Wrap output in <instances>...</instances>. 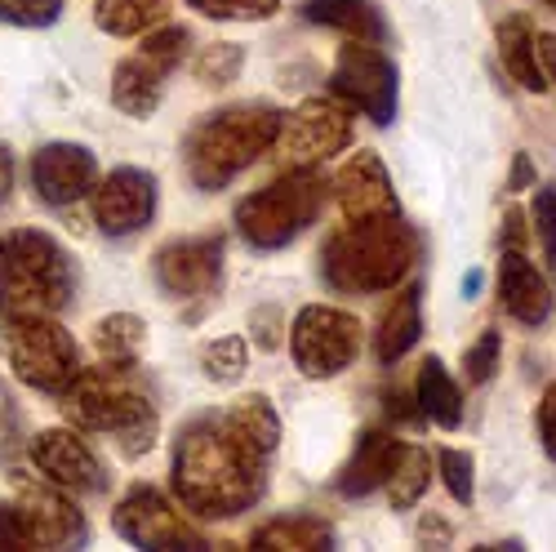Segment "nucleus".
Segmentation results:
<instances>
[{"mask_svg": "<svg viewBox=\"0 0 556 552\" xmlns=\"http://www.w3.org/2000/svg\"><path fill=\"white\" fill-rule=\"evenodd\" d=\"M281 419L263 392L237 397L223 414H201L174 441L169 481L192 517L227 522L250 513L267 490Z\"/></svg>", "mask_w": 556, "mask_h": 552, "instance_id": "1", "label": "nucleus"}, {"mask_svg": "<svg viewBox=\"0 0 556 552\" xmlns=\"http://www.w3.org/2000/svg\"><path fill=\"white\" fill-rule=\"evenodd\" d=\"M419 254L424 241L401 214L343 223L320 246V276L339 294H383L405 281Z\"/></svg>", "mask_w": 556, "mask_h": 552, "instance_id": "2", "label": "nucleus"}, {"mask_svg": "<svg viewBox=\"0 0 556 552\" xmlns=\"http://www.w3.org/2000/svg\"><path fill=\"white\" fill-rule=\"evenodd\" d=\"M63 419L80 432L116 437L125 459L148 454L161 432L156 397L134 375V365H112V361H103L99 371L76 375V384L63 392Z\"/></svg>", "mask_w": 556, "mask_h": 552, "instance_id": "3", "label": "nucleus"}, {"mask_svg": "<svg viewBox=\"0 0 556 552\" xmlns=\"http://www.w3.org/2000/svg\"><path fill=\"white\" fill-rule=\"evenodd\" d=\"M281 121L286 112H276L271 103H237L214 116H201L188 129V143H182L188 178L201 192H223L231 178L245 174L258 156L276 148Z\"/></svg>", "mask_w": 556, "mask_h": 552, "instance_id": "4", "label": "nucleus"}, {"mask_svg": "<svg viewBox=\"0 0 556 552\" xmlns=\"http://www.w3.org/2000/svg\"><path fill=\"white\" fill-rule=\"evenodd\" d=\"M72 294V259L50 233L14 227L0 237V316H59Z\"/></svg>", "mask_w": 556, "mask_h": 552, "instance_id": "5", "label": "nucleus"}, {"mask_svg": "<svg viewBox=\"0 0 556 552\" xmlns=\"http://www.w3.org/2000/svg\"><path fill=\"white\" fill-rule=\"evenodd\" d=\"M330 183L320 174V165H299L276 174L271 183H263L258 192H250L237 205V233L254 246V250H286L299 233L316 223L320 205H326Z\"/></svg>", "mask_w": 556, "mask_h": 552, "instance_id": "6", "label": "nucleus"}, {"mask_svg": "<svg viewBox=\"0 0 556 552\" xmlns=\"http://www.w3.org/2000/svg\"><path fill=\"white\" fill-rule=\"evenodd\" d=\"M0 343H5V361L14 379L36 392L63 397L85 371L76 339L54 316H0Z\"/></svg>", "mask_w": 556, "mask_h": 552, "instance_id": "7", "label": "nucleus"}, {"mask_svg": "<svg viewBox=\"0 0 556 552\" xmlns=\"http://www.w3.org/2000/svg\"><path fill=\"white\" fill-rule=\"evenodd\" d=\"M361 352V321L330 303H307L290 326V356L303 379H334Z\"/></svg>", "mask_w": 556, "mask_h": 552, "instance_id": "8", "label": "nucleus"}, {"mask_svg": "<svg viewBox=\"0 0 556 552\" xmlns=\"http://www.w3.org/2000/svg\"><path fill=\"white\" fill-rule=\"evenodd\" d=\"M396 63L369 40H352L339 50L334 63V99L352 103L356 112H365L375 125H392L396 121V103H401V85H396Z\"/></svg>", "mask_w": 556, "mask_h": 552, "instance_id": "9", "label": "nucleus"}, {"mask_svg": "<svg viewBox=\"0 0 556 552\" xmlns=\"http://www.w3.org/2000/svg\"><path fill=\"white\" fill-rule=\"evenodd\" d=\"M352 143V116L339 99H303L276 134V152H281L286 170L299 165H326L330 156L348 152Z\"/></svg>", "mask_w": 556, "mask_h": 552, "instance_id": "10", "label": "nucleus"}, {"mask_svg": "<svg viewBox=\"0 0 556 552\" xmlns=\"http://www.w3.org/2000/svg\"><path fill=\"white\" fill-rule=\"evenodd\" d=\"M112 526L125 543L134 548H148V552H169V548H205V539L182 522V513L174 509V503L152 490V486H134L121 503H116V513H112Z\"/></svg>", "mask_w": 556, "mask_h": 552, "instance_id": "11", "label": "nucleus"}, {"mask_svg": "<svg viewBox=\"0 0 556 552\" xmlns=\"http://www.w3.org/2000/svg\"><path fill=\"white\" fill-rule=\"evenodd\" d=\"M27 459L36 464V473L45 481H54L72 494H103L108 490V468L103 459L94 454V446H89L80 437V428H45L27 441Z\"/></svg>", "mask_w": 556, "mask_h": 552, "instance_id": "12", "label": "nucleus"}, {"mask_svg": "<svg viewBox=\"0 0 556 552\" xmlns=\"http://www.w3.org/2000/svg\"><path fill=\"white\" fill-rule=\"evenodd\" d=\"M14 503L18 517L27 526L31 548H76L85 543V513L76 509L72 490L54 486V481H31V477H14Z\"/></svg>", "mask_w": 556, "mask_h": 552, "instance_id": "13", "label": "nucleus"}, {"mask_svg": "<svg viewBox=\"0 0 556 552\" xmlns=\"http://www.w3.org/2000/svg\"><path fill=\"white\" fill-rule=\"evenodd\" d=\"M223 237H182L152 254L156 286L169 299H210L223 281Z\"/></svg>", "mask_w": 556, "mask_h": 552, "instance_id": "14", "label": "nucleus"}, {"mask_svg": "<svg viewBox=\"0 0 556 552\" xmlns=\"http://www.w3.org/2000/svg\"><path fill=\"white\" fill-rule=\"evenodd\" d=\"M94 223L108 237H129L138 227H148L156 214V174L121 165L108 178L94 183Z\"/></svg>", "mask_w": 556, "mask_h": 552, "instance_id": "15", "label": "nucleus"}, {"mask_svg": "<svg viewBox=\"0 0 556 552\" xmlns=\"http://www.w3.org/2000/svg\"><path fill=\"white\" fill-rule=\"evenodd\" d=\"M330 192H334V201L343 210V223H365V218L401 214L392 174H388L383 156L369 152V148H361L356 156H348L339 165V174L330 178Z\"/></svg>", "mask_w": 556, "mask_h": 552, "instance_id": "16", "label": "nucleus"}, {"mask_svg": "<svg viewBox=\"0 0 556 552\" xmlns=\"http://www.w3.org/2000/svg\"><path fill=\"white\" fill-rule=\"evenodd\" d=\"M99 183V156L85 143H45L31 156V188L45 205H76L94 192Z\"/></svg>", "mask_w": 556, "mask_h": 552, "instance_id": "17", "label": "nucleus"}, {"mask_svg": "<svg viewBox=\"0 0 556 552\" xmlns=\"http://www.w3.org/2000/svg\"><path fill=\"white\" fill-rule=\"evenodd\" d=\"M405 441H396V432H383V428H365L348 454V464L339 468V481L334 490L343 499H365V494H375L388 486L392 468H396V459H401Z\"/></svg>", "mask_w": 556, "mask_h": 552, "instance_id": "18", "label": "nucleus"}, {"mask_svg": "<svg viewBox=\"0 0 556 552\" xmlns=\"http://www.w3.org/2000/svg\"><path fill=\"white\" fill-rule=\"evenodd\" d=\"M498 299H503L507 316H517L521 326H543L552 316L547 276L521 250H503V259H498Z\"/></svg>", "mask_w": 556, "mask_h": 552, "instance_id": "19", "label": "nucleus"}, {"mask_svg": "<svg viewBox=\"0 0 556 552\" xmlns=\"http://www.w3.org/2000/svg\"><path fill=\"white\" fill-rule=\"evenodd\" d=\"M424 335V286L409 281L392 294V303L379 316V330H375V356L379 365H396L414 343Z\"/></svg>", "mask_w": 556, "mask_h": 552, "instance_id": "20", "label": "nucleus"}, {"mask_svg": "<svg viewBox=\"0 0 556 552\" xmlns=\"http://www.w3.org/2000/svg\"><path fill=\"white\" fill-rule=\"evenodd\" d=\"M165 67H156L152 59L134 54V59H121L116 72H112V103L116 112L134 116V121H148L161 99H165Z\"/></svg>", "mask_w": 556, "mask_h": 552, "instance_id": "21", "label": "nucleus"}, {"mask_svg": "<svg viewBox=\"0 0 556 552\" xmlns=\"http://www.w3.org/2000/svg\"><path fill=\"white\" fill-rule=\"evenodd\" d=\"M303 18L316 27H334L352 40H369V45H379L388 36L375 0H303Z\"/></svg>", "mask_w": 556, "mask_h": 552, "instance_id": "22", "label": "nucleus"}, {"mask_svg": "<svg viewBox=\"0 0 556 552\" xmlns=\"http://www.w3.org/2000/svg\"><path fill=\"white\" fill-rule=\"evenodd\" d=\"M498 59L507 67V76H513L521 89H530V95H543L547 89V76H543V63H539V50H534V27L526 14H513L498 23Z\"/></svg>", "mask_w": 556, "mask_h": 552, "instance_id": "23", "label": "nucleus"}, {"mask_svg": "<svg viewBox=\"0 0 556 552\" xmlns=\"http://www.w3.org/2000/svg\"><path fill=\"white\" fill-rule=\"evenodd\" d=\"M414 405H419L428 419L445 432H454L463 424V388L454 384V375L445 371L441 356H428L419 365V384H414Z\"/></svg>", "mask_w": 556, "mask_h": 552, "instance_id": "24", "label": "nucleus"}, {"mask_svg": "<svg viewBox=\"0 0 556 552\" xmlns=\"http://www.w3.org/2000/svg\"><path fill=\"white\" fill-rule=\"evenodd\" d=\"M250 548H263V552H312V548H334V530L320 522V517H307V513H294V517H276L267 526L254 530Z\"/></svg>", "mask_w": 556, "mask_h": 552, "instance_id": "25", "label": "nucleus"}, {"mask_svg": "<svg viewBox=\"0 0 556 552\" xmlns=\"http://www.w3.org/2000/svg\"><path fill=\"white\" fill-rule=\"evenodd\" d=\"M148 348V321L134 312H112L94 326V352L112 365H138Z\"/></svg>", "mask_w": 556, "mask_h": 552, "instance_id": "26", "label": "nucleus"}, {"mask_svg": "<svg viewBox=\"0 0 556 552\" xmlns=\"http://www.w3.org/2000/svg\"><path fill=\"white\" fill-rule=\"evenodd\" d=\"M169 10V0H94V23L108 36H143Z\"/></svg>", "mask_w": 556, "mask_h": 552, "instance_id": "27", "label": "nucleus"}, {"mask_svg": "<svg viewBox=\"0 0 556 552\" xmlns=\"http://www.w3.org/2000/svg\"><path fill=\"white\" fill-rule=\"evenodd\" d=\"M428 481H432V459H428V450L405 446L401 459H396V468H392V477H388L392 509H396V513H409L414 503L428 494Z\"/></svg>", "mask_w": 556, "mask_h": 552, "instance_id": "28", "label": "nucleus"}, {"mask_svg": "<svg viewBox=\"0 0 556 552\" xmlns=\"http://www.w3.org/2000/svg\"><path fill=\"white\" fill-rule=\"evenodd\" d=\"M241 67H245V45L218 40V45H205V50L197 54L192 76H197L205 89H223V85H231V80L241 76Z\"/></svg>", "mask_w": 556, "mask_h": 552, "instance_id": "29", "label": "nucleus"}, {"mask_svg": "<svg viewBox=\"0 0 556 552\" xmlns=\"http://www.w3.org/2000/svg\"><path fill=\"white\" fill-rule=\"evenodd\" d=\"M245 365H250L245 335H223V339L205 343V352H201V371L210 384H237L245 375Z\"/></svg>", "mask_w": 556, "mask_h": 552, "instance_id": "30", "label": "nucleus"}, {"mask_svg": "<svg viewBox=\"0 0 556 552\" xmlns=\"http://www.w3.org/2000/svg\"><path fill=\"white\" fill-rule=\"evenodd\" d=\"M27 419H23V405L14 397L10 384H0V464L14 468L18 459L27 454Z\"/></svg>", "mask_w": 556, "mask_h": 552, "instance_id": "31", "label": "nucleus"}, {"mask_svg": "<svg viewBox=\"0 0 556 552\" xmlns=\"http://www.w3.org/2000/svg\"><path fill=\"white\" fill-rule=\"evenodd\" d=\"M188 5L214 23H263L281 10V0H188Z\"/></svg>", "mask_w": 556, "mask_h": 552, "instance_id": "32", "label": "nucleus"}, {"mask_svg": "<svg viewBox=\"0 0 556 552\" xmlns=\"http://www.w3.org/2000/svg\"><path fill=\"white\" fill-rule=\"evenodd\" d=\"M437 468H441V481L445 490L468 509V503L477 499V464H472V454L468 450H441L437 454Z\"/></svg>", "mask_w": 556, "mask_h": 552, "instance_id": "33", "label": "nucleus"}, {"mask_svg": "<svg viewBox=\"0 0 556 552\" xmlns=\"http://www.w3.org/2000/svg\"><path fill=\"white\" fill-rule=\"evenodd\" d=\"M188 27H156V32H148L143 36V50H138V54H143V59H152L156 67H165V72H174L178 63H182V54H188Z\"/></svg>", "mask_w": 556, "mask_h": 552, "instance_id": "34", "label": "nucleus"}, {"mask_svg": "<svg viewBox=\"0 0 556 552\" xmlns=\"http://www.w3.org/2000/svg\"><path fill=\"white\" fill-rule=\"evenodd\" d=\"M63 0H0V23L14 27H54Z\"/></svg>", "mask_w": 556, "mask_h": 552, "instance_id": "35", "label": "nucleus"}, {"mask_svg": "<svg viewBox=\"0 0 556 552\" xmlns=\"http://www.w3.org/2000/svg\"><path fill=\"white\" fill-rule=\"evenodd\" d=\"M498 356H503V339H498V330H481L477 343L463 352V371H468L472 384H490L494 371H498Z\"/></svg>", "mask_w": 556, "mask_h": 552, "instance_id": "36", "label": "nucleus"}, {"mask_svg": "<svg viewBox=\"0 0 556 552\" xmlns=\"http://www.w3.org/2000/svg\"><path fill=\"white\" fill-rule=\"evenodd\" d=\"M534 241L543 250V263L556 272V188H543L534 192Z\"/></svg>", "mask_w": 556, "mask_h": 552, "instance_id": "37", "label": "nucleus"}, {"mask_svg": "<svg viewBox=\"0 0 556 552\" xmlns=\"http://www.w3.org/2000/svg\"><path fill=\"white\" fill-rule=\"evenodd\" d=\"M250 335H254V343H258L263 352H276V348L286 343V316L276 312L271 303L258 308V312H250Z\"/></svg>", "mask_w": 556, "mask_h": 552, "instance_id": "38", "label": "nucleus"}, {"mask_svg": "<svg viewBox=\"0 0 556 552\" xmlns=\"http://www.w3.org/2000/svg\"><path fill=\"white\" fill-rule=\"evenodd\" d=\"M534 428H539V446H543V454L556 464V379H552V384L543 388V397H539Z\"/></svg>", "mask_w": 556, "mask_h": 552, "instance_id": "39", "label": "nucleus"}, {"mask_svg": "<svg viewBox=\"0 0 556 552\" xmlns=\"http://www.w3.org/2000/svg\"><path fill=\"white\" fill-rule=\"evenodd\" d=\"M0 548H5V552H27L31 548L27 526L18 517V503H0Z\"/></svg>", "mask_w": 556, "mask_h": 552, "instance_id": "40", "label": "nucleus"}, {"mask_svg": "<svg viewBox=\"0 0 556 552\" xmlns=\"http://www.w3.org/2000/svg\"><path fill=\"white\" fill-rule=\"evenodd\" d=\"M530 241V227H526V210H507L503 214V250H521Z\"/></svg>", "mask_w": 556, "mask_h": 552, "instance_id": "41", "label": "nucleus"}, {"mask_svg": "<svg viewBox=\"0 0 556 552\" xmlns=\"http://www.w3.org/2000/svg\"><path fill=\"white\" fill-rule=\"evenodd\" d=\"M534 50H539L543 76L556 85V32H534Z\"/></svg>", "mask_w": 556, "mask_h": 552, "instance_id": "42", "label": "nucleus"}, {"mask_svg": "<svg viewBox=\"0 0 556 552\" xmlns=\"http://www.w3.org/2000/svg\"><path fill=\"white\" fill-rule=\"evenodd\" d=\"M530 183H534V165H530L526 152H517L513 156V174H507V192H526Z\"/></svg>", "mask_w": 556, "mask_h": 552, "instance_id": "43", "label": "nucleus"}, {"mask_svg": "<svg viewBox=\"0 0 556 552\" xmlns=\"http://www.w3.org/2000/svg\"><path fill=\"white\" fill-rule=\"evenodd\" d=\"M10 192H14V152L10 143H0V205L10 201Z\"/></svg>", "mask_w": 556, "mask_h": 552, "instance_id": "44", "label": "nucleus"}, {"mask_svg": "<svg viewBox=\"0 0 556 552\" xmlns=\"http://www.w3.org/2000/svg\"><path fill=\"white\" fill-rule=\"evenodd\" d=\"M419 539H424V543H445V539H450V526L437 522V517H428V522L419 526Z\"/></svg>", "mask_w": 556, "mask_h": 552, "instance_id": "45", "label": "nucleus"}, {"mask_svg": "<svg viewBox=\"0 0 556 552\" xmlns=\"http://www.w3.org/2000/svg\"><path fill=\"white\" fill-rule=\"evenodd\" d=\"M463 294H481V272H468V276H463Z\"/></svg>", "mask_w": 556, "mask_h": 552, "instance_id": "46", "label": "nucleus"}, {"mask_svg": "<svg viewBox=\"0 0 556 552\" xmlns=\"http://www.w3.org/2000/svg\"><path fill=\"white\" fill-rule=\"evenodd\" d=\"M543 5H547V10H556V0H543Z\"/></svg>", "mask_w": 556, "mask_h": 552, "instance_id": "47", "label": "nucleus"}]
</instances>
